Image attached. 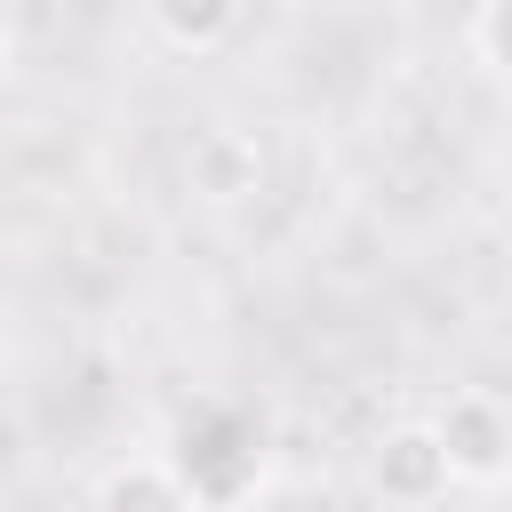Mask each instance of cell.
<instances>
[{
    "instance_id": "obj_1",
    "label": "cell",
    "mask_w": 512,
    "mask_h": 512,
    "mask_svg": "<svg viewBox=\"0 0 512 512\" xmlns=\"http://www.w3.org/2000/svg\"><path fill=\"white\" fill-rule=\"evenodd\" d=\"M168 464L200 496V512H240L264 488V432L240 408H192L168 432Z\"/></svg>"
},
{
    "instance_id": "obj_2",
    "label": "cell",
    "mask_w": 512,
    "mask_h": 512,
    "mask_svg": "<svg viewBox=\"0 0 512 512\" xmlns=\"http://www.w3.org/2000/svg\"><path fill=\"white\" fill-rule=\"evenodd\" d=\"M368 488H376L392 512H424V504H440V496L456 488V464H448L440 424H432V416L392 424V432L376 440V456H368Z\"/></svg>"
},
{
    "instance_id": "obj_3",
    "label": "cell",
    "mask_w": 512,
    "mask_h": 512,
    "mask_svg": "<svg viewBox=\"0 0 512 512\" xmlns=\"http://www.w3.org/2000/svg\"><path fill=\"white\" fill-rule=\"evenodd\" d=\"M440 440H448V464H456V488H504L512 480V400L496 392H456L440 416Z\"/></svg>"
},
{
    "instance_id": "obj_4",
    "label": "cell",
    "mask_w": 512,
    "mask_h": 512,
    "mask_svg": "<svg viewBox=\"0 0 512 512\" xmlns=\"http://www.w3.org/2000/svg\"><path fill=\"white\" fill-rule=\"evenodd\" d=\"M184 176H192L200 200L232 208V200H248V192L264 184V152H256V136H240V128H200L192 152H184Z\"/></svg>"
},
{
    "instance_id": "obj_5",
    "label": "cell",
    "mask_w": 512,
    "mask_h": 512,
    "mask_svg": "<svg viewBox=\"0 0 512 512\" xmlns=\"http://www.w3.org/2000/svg\"><path fill=\"white\" fill-rule=\"evenodd\" d=\"M88 512H200V496L184 488V472L168 456H120V464H104Z\"/></svg>"
},
{
    "instance_id": "obj_6",
    "label": "cell",
    "mask_w": 512,
    "mask_h": 512,
    "mask_svg": "<svg viewBox=\"0 0 512 512\" xmlns=\"http://www.w3.org/2000/svg\"><path fill=\"white\" fill-rule=\"evenodd\" d=\"M240 8H248V0H144V24H152L176 56H216V48L240 32Z\"/></svg>"
},
{
    "instance_id": "obj_7",
    "label": "cell",
    "mask_w": 512,
    "mask_h": 512,
    "mask_svg": "<svg viewBox=\"0 0 512 512\" xmlns=\"http://www.w3.org/2000/svg\"><path fill=\"white\" fill-rule=\"evenodd\" d=\"M472 56L488 64L496 88H512V0H480L472 8Z\"/></svg>"
},
{
    "instance_id": "obj_8",
    "label": "cell",
    "mask_w": 512,
    "mask_h": 512,
    "mask_svg": "<svg viewBox=\"0 0 512 512\" xmlns=\"http://www.w3.org/2000/svg\"><path fill=\"white\" fill-rule=\"evenodd\" d=\"M496 512H512V504H496Z\"/></svg>"
}]
</instances>
